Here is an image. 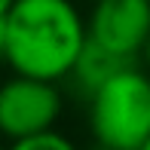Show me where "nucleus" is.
Listing matches in <instances>:
<instances>
[{"label":"nucleus","instance_id":"obj_5","mask_svg":"<svg viewBox=\"0 0 150 150\" xmlns=\"http://www.w3.org/2000/svg\"><path fill=\"white\" fill-rule=\"evenodd\" d=\"M126 67H132V61H122L117 55H110L107 49H101V46H95L89 40L86 49L80 52V58H77V64H74L71 77L77 80L80 89H86L89 95H95L107 80H113L120 71H126Z\"/></svg>","mask_w":150,"mask_h":150},{"label":"nucleus","instance_id":"obj_12","mask_svg":"<svg viewBox=\"0 0 150 150\" xmlns=\"http://www.w3.org/2000/svg\"><path fill=\"white\" fill-rule=\"evenodd\" d=\"M0 150H3V144H0Z\"/></svg>","mask_w":150,"mask_h":150},{"label":"nucleus","instance_id":"obj_2","mask_svg":"<svg viewBox=\"0 0 150 150\" xmlns=\"http://www.w3.org/2000/svg\"><path fill=\"white\" fill-rule=\"evenodd\" d=\"M89 126L101 150H141L150 141V74L132 64L89 95Z\"/></svg>","mask_w":150,"mask_h":150},{"label":"nucleus","instance_id":"obj_1","mask_svg":"<svg viewBox=\"0 0 150 150\" xmlns=\"http://www.w3.org/2000/svg\"><path fill=\"white\" fill-rule=\"evenodd\" d=\"M3 61L16 77L58 80L71 77L89 28L74 0H16L3 18Z\"/></svg>","mask_w":150,"mask_h":150},{"label":"nucleus","instance_id":"obj_6","mask_svg":"<svg viewBox=\"0 0 150 150\" xmlns=\"http://www.w3.org/2000/svg\"><path fill=\"white\" fill-rule=\"evenodd\" d=\"M6 150H77L67 135L61 132H43V135H34V138H25V141H16V144H9Z\"/></svg>","mask_w":150,"mask_h":150},{"label":"nucleus","instance_id":"obj_4","mask_svg":"<svg viewBox=\"0 0 150 150\" xmlns=\"http://www.w3.org/2000/svg\"><path fill=\"white\" fill-rule=\"evenodd\" d=\"M86 28L95 46L122 61H135L150 40V0H98Z\"/></svg>","mask_w":150,"mask_h":150},{"label":"nucleus","instance_id":"obj_8","mask_svg":"<svg viewBox=\"0 0 150 150\" xmlns=\"http://www.w3.org/2000/svg\"><path fill=\"white\" fill-rule=\"evenodd\" d=\"M141 61H144V71L150 74V40H147V46H144V52H141Z\"/></svg>","mask_w":150,"mask_h":150},{"label":"nucleus","instance_id":"obj_3","mask_svg":"<svg viewBox=\"0 0 150 150\" xmlns=\"http://www.w3.org/2000/svg\"><path fill=\"white\" fill-rule=\"evenodd\" d=\"M61 113V92L55 83L31 77H9L0 86V135L12 144L52 132Z\"/></svg>","mask_w":150,"mask_h":150},{"label":"nucleus","instance_id":"obj_7","mask_svg":"<svg viewBox=\"0 0 150 150\" xmlns=\"http://www.w3.org/2000/svg\"><path fill=\"white\" fill-rule=\"evenodd\" d=\"M12 3H16V0H0V22H3V18H6V12L12 9Z\"/></svg>","mask_w":150,"mask_h":150},{"label":"nucleus","instance_id":"obj_11","mask_svg":"<svg viewBox=\"0 0 150 150\" xmlns=\"http://www.w3.org/2000/svg\"><path fill=\"white\" fill-rule=\"evenodd\" d=\"M89 3H98V0H89Z\"/></svg>","mask_w":150,"mask_h":150},{"label":"nucleus","instance_id":"obj_10","mask_svg":"<svg viewBox=\"0 0 150 150\" xmlns=\"http://www.w3.org/2000/svg\"><path fill=\"white\" fill-rule=\"evenodd\" d=\"M141 150H150V141H147V144H144V147H141Z\"/></svg>","mask_w":150,"mask_h":150},{"label":"nucleus","instance_id":"obj_9","mask_svg":"<svg viewBox=\"0 0 150 150\" xmlns=\"http://www.w3.org/2000/svg\"><path fill=\"white\" fill-rule=\"evenodd\" d=\"M3 40H6V28H3V22H0V58H3Z\"/></svg>","mask_w":150,"mask_h":150}]
</instances>
